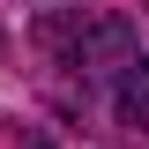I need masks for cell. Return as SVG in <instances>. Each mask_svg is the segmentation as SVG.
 Here are the masks:
<instances>
[{
  "label": "cell",
  "mask_w": 149,
  "mask_h": 149,
  "mask_svg": "<svg viewBox=\"0 0 149 149\" xmlns=\"http://www.w3.org/2000/svg\"><path fill=\"white\" fill-rule=\"evenodd\" d=\"M45 52H60L67 60V67H127L134 60V22L127 15H90V8H82V15H52L45 22Z\"/></svg>",
  "instance_id": "6da1fadb"
},
{
  "label": "cell",
  "mask_w": 149,
  "mask_h": 149,
  "mask_svg": "<svg viewBox=\"0 0 149 149\" xmlns=\"http://www.w3.org/2000/svg\"><path fill=\"white\" fill-rule=\"evenodd\" d=\"M119 127H134V134H149V52H134L127 67H119Z\"/></svg>",
  "instance_id": "7a4b0ae2"
}]
</instances>
